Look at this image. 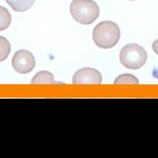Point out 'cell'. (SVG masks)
<instances>
[{"label": "cell", "mask_w": 158, "mask_h": 158, "mask_svg": "<svg viewBox=\"0 0 158 158\" xmlns=\"http://www.w3.org/2000/svg\"><path fill=\"white\" fill-rule=\"evenodd\" d=\"M92 40L99 48L111 49L120 40V28L113 21H102L94 28Z\"/></svg>", "instance_id": "obj_1"}, {"label": "cell", "mask_w": 158, "mask_h": 158, "mask_svg": "<svg viewBox=\"0 0 158 158\" xmlns=\"http://www.w3.org/2000/svg\"><path fill=\"white\" fill-rule=\"evenodd\" d=\"M70 13L79 24H92L99 17V7L92 0H73L70 4Z\"/></svg>", "instance_id": "obj_2"}, {"label": "cell", "mask_w": 158, "mask_h": 158, "mask_svg": "<svg viewBox=\"0 0 158 158\" xmlns=\"http://www.w3.org/2000/svg\"><path fill=\"white\" fill-rule=\"evenodd\" d=\"M148 54L145 49L137 44H128L120 52V62L123 66L132 70L141 69L146 63Z\"/></svg>", "instance_id": "obj_3"}, {"label": "cell", "mask_w": 158, "mask_h": 158, "mask_svg": "<svg viewBox=\"0 0 158 158\" xmlns=\"http://www.w3.org/2000/svg\"><path fill=\"white\" fill-rule=\"evenodd\" d=\"M12 66L19 74H28L36 66V59L31 52L19 50L12 58Z\"/></svg>", "instance_id": "obj_4"}, {"label": "cell", "mask_w": 158, "mask_h": 158, "mask_svg": "<svg viewBox=\"0 0 158 158\" xmlns=\"http://www.w3.org/2000/svg\"><path fill=\"white\" fill-rule=\"evenodd\" d=\"M102 82H103L102 74L96 69L92 67L79 69L73 77L74 85H100Z\"/></svg>", "instance_id": "obj_5"}, {"label": "cell", "mask_w": 158, "mask_h": 158, "mask_svg": "<svg viewBox=\"0 0 158 158\" xmlns=\"http://www.w3.org/2000/svg\"><path fill=\"white\" fill-rule=\"evenodd\" d=\"M31 83L32 85H53L54 77H53V74L49 71H40L32 78Z\"/></svg>", "instance_id": "obj_6"}, {"label": "cell", "mask_w": 158, "mask_h": 158, "mask_svg": "<svg viewBox=\"0 0 158 158\" xmlns=\"http://www.w3.org/2000/svg\"><path fill=\"white\" fill-rule=\"evenodd\" d=\"M6 2L8 6H11V8L16 12L28 11L34 4V0H6Z\"/></svg>", "instance_id": "obj_7"}, {"label": "cell", "mask_w": 158, "mask_h": 158, "mask_svg": "<svg viewBox=\"0 0 158 158\" xmlns=\"http://www.w3.org/2000/svg\"><path fill=\"white\" fill-rule=\"evenodd\" d=\"M11 21H12L11 13L8 12L7 8L0 6V31H6L11 25Z\"/></svg>", "instance_id": "obj_8"}, {"label": "cell", "mask_w": 158, "mask_h": 158, "mask_svg": "<svg viewBox=\"0 0 158 158\" xmlns=\"http://www.w3.org/2000/svg\"><path fill=\"white\" fill-rule=\"evenodd\" d=\"M113 83L115 85H138L140 81L132 74H123V75H118Z\"/></svg>", "instance_id": "obj_9"}, {"label": "cell", "mask_w": 158, "mask_h": 158, "mask_svg": "<svg viewBox=\"0 0 158 158\" xmlns=\"http://www.w3.org/2000/svg\"><path fill=\"white\" fill-rule=\"evenodd\" d=\"M9 53H11V44L7 38L0 36V62H3L4 59H7Z\"/></svg>", "instance_id": "obj_10"}, {"label": "cell", "mask_w": 158, "mask_h": 158, "mask_svg": "<svg viewBox=\"0 0 158 158\" xmlns=\"http://www.w3.org/2000/svg\"><path fill=\"white\" fill-rule=\"evenodd\" d=\"M153 52L158 54V40H156V41L153 42Z\"/></svg>", "instance_id": "obj_11"}, {"label": "cell", "mask_w": 158, "mask_h": 158, "mask_svg": "<svg viewBox=\"0 0 158 158\" xmlns=\"http://www.w3.org/2000/svg\"><path fill=\"white\" fill-rule=\"evenodd\" d=\"M132 2H133V0H132Z\"/></svg>", "instance_id": "obj_12"}]
</instances>
